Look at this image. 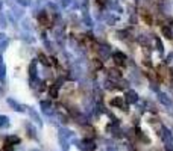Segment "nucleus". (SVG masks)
<instances>
[{
  "instance_id": "1",
  "label": "nucleus",
  "mask_w": 173,
  "mask_h": 151,
  "mask_svg": "<svg viewBox=\"0 0 173 151\" xmlns=\"http://www.w3.org/2000/svg\"><path fill=\"white\" fill-rule=\"evenodd\" d=\"M156 71H158V76H160V79H161L163 82L167 80V77H169V68H166V65H160V67L156 68Z\"/></svg>"
},
{
  "instance_id": "2",
  "label": "nucleus",
  "mask_w": 173,
  "mask_h": 151,
  "mask_svg": "<svg viewBox=\"0 0 173 151\" xmlns=\"http://www.w3.org/2000/svg\"><path fill=\"white\" fill-rule=\"evenodd\" d=\"M79 147H81V150H82V151H93L94 148H96L94 142H93V141H90V139H85V141H82V144H81Z\"/></svg>"
},
{
  "instance_id": "3",
  "label": "nucleus",
  "mask_w": 173,
  "mask_h": 151,
  "mask_svg": "<svg viewBox=\"0 0 173 151\" xmlns=\"http://www.w3.org/2000/svg\"><path fill=\"white\" fill-rule=\"evenodd\" d=\"M112 59H114V62H116L117 65H125L126 56H125L123 53H120V51H116V53L112 54Z\"/></svg>"
},
{
  "instance_id": "4",
  "label": "nucleus",
  "mask_w": 173,
  "mask_h": 151,
  "mask_svg": "<svg viewBox=\"0 0 173 151\" xmlns=\"http://www.w3.org/2000/svg\"><path fill=\"white\" fill-rule=\"evenodd\" d=\"M6 144L8 145H17V144H20V138L18 136H6Z\"/></svg>"
},
{
  "instance_id": "5",
  "label": "nucleus",
  "mask_w": 173,
  "mask_h": 151,
  "mask_svg": "<svg viewBox=\"0 0 173 151\" xmlns=\"http://www.w3.org/2000/svg\"><path fill=\"white\" fill-rule=\"evenodd\" d=\"M8 103H9V104H11V106L14 107V111H18V112H23V111H24V107H23L21 104L15 103V101H14L12 98H8Z\"/></svg>"
},
{
  "instance_id": "6",
  "label": "nucleus",
  "mask_w": 173,
  "mask_h": 151,
  "mask_svg": "<svg viewBox=\"0 0 173 151\" xmlns=\"http://www.w3.org/2000/svg\"><path fill=\"white\" fill-rule=\"evenodd\" d=\"M111 104H112V106H117V107H125V104H123V97H116V98L111 101Z\"/></svg>"
},
{
  "instance_id": "7",
  "label": "nucleus",
  "mask_w": 173,
  "mask_h": 151,
  "mask_svg": "<svg viewBox=\"0 0 173 151\" xmlns=\"http://www.w3.org/2000/svg\"><path fill=\"white\" fill-rule=\"evenodd\" d=\"M29 115H31V118H32V121H35V122H38V124H41V119H40V116H38V113L35 112L32 107H29Z\"/></svg>"
},
{
  "instance_id": "8",
  "label": "nucleus",
  "mask_w": 173,
  "mask_h": 151,
  "mask_svg": "<svg viewBox=\"0 0 173 151\" xmlns=\"http://www.w3.org/2000/svg\"><path fill=\"white\" fill-rule=\"evenodd\" d=\"M38 20H40V23L44 24V26H49V18H47V14L46 12H41L40 15H38Z\"/></svg>"
},
{
  "instance_id": "9",
  "label": "nucleus",
  "mask_w": 173,
  "mask_h": 151,
  "mask_svg": "<svg viewBox=\"0 0 173 151\" xmlns=\"http://www.w3.org/2000/svg\"><path fill=\"white\" fill-rule=\"evenodd\" d=\"M9 125V119L5 115H0V127H8Z\"/></svg>"
},
{
  "instance_id": "10",
  "label": "nucleus",
  "mask_w": 173,
  "mask_h": 151,
  "mask_svg": "<svg viewBox=\"0 0 173 151\" xmlns=\"http://www.w3.org/2000/svg\"><path fill=\"white\" fill-rule=\"evenodd\" d=\"M26 128H28V135H29L31 138H35V130H34V127H32L31 124H28Z\"/></svg>"
},
{
  "instance_id": "11",
  "label": "nucleus",
  "mask_w": 173,
  "mask_h": 151,
  "mask_svg": "<svg viewBox=\"0 0 173 151\" xmlns=\"http://www.w3.org/2000/svg\"><path fill=\"white\" fill-rule=\"evenodd\" d=\"M29 71H31V77H32V79H35V74H37V70H35V62H32V64H31Z\"/></svg>"
},
{
  "instance_id": "12",
  "label": "nucleus",
  "mask_w": 173,
  "mask_h": 151,
  "mask_svg": "<svg viewBox=\"0 0 173 151\" xmlns=\"http://www.w3.org/2000/svg\"><path fill=\"white\" fill-rule=\"evenodd\" d=\"M135 100H137L135 94H134V92H129V94H128V101H132V103H134Z\"/></svg>"
},
{
  "instance_id": "13",
  "label": "nucleus",
  "mask_w": 173,
  "mask_h": 151,
  "mask_svg": "<svg viewBox=\"0 0 173 151\" xmlns=\"http://www.w3.org/2000/svg\"><path fill=\"white\" fill-rule=\"evenodd\" d=\"M163 33H164V35H166L167 38H172V32H170L167 27H163Z\"/></svg>"
},
{
  "instance_id": "14",
  "label": "nucleus",
  "mask_w": 173,
  "mask_h": 151,
  "mask_svg": "<svg viewBox=\"0 0 173 151\" xmlns=\"http://www.w3.org/2000/svg\"><path fill=\"white\" fill-rule=\"evenodd\" d=\"M41 107H43L44 111H47V109L50 107V103H49V101H41Z\"/></svg>"
},
{
  "instance_id": "15",
  "label": "nucleus",
  "mask_w": 173,
  "mask_h": 151,
  "mask_svg": "<svg viewBox=\"0 0 173 151\" xmlns=\"http://www.w3.org/2000/svg\"><path fill=\"white\" fill-rule=\"evenodd\" d=\"M3 71H5V68H3V65L0 64V80H3Z\"/></svg>"
},
{
  "instance_id": "16",
  "label": "nucleus",
  "mask_w": 173,
  "mask_h": 151,
  "mask_svg": "<svg viewBox=\"0 0 173 151\" xmlns=\"http://www.w3.org/2000/svg\"><path fill=\"white\" fill-rule=\"evenodd\" d=\"M40 59L43 61V64H46V65H49V62H47V59H46V56H44V54H41V56H40Z\"/></svg>"
},
{
  "instance_id": "17",
  "label": "nucleus",
  "mask_w": 173,
  "mask_h": 151,
  "mask_svg": "<svg viewBox=\"0 0 173 151\" xmlns=\"http://www.w3.org/2000/svg\"><path fill=\"white\" fill-rule=\"evenodd\" d=\"M97 3H99V5H102V6H103V5H105V0H97Z\"/></svg>"
},
{
  "instance_id": "18",
  "label": "nucleus",
  "mask_w": 173,
  "mask_h": 151,
  "mask_svg": "<svg viewBox=\"0 0 173 151\" xmlns=\"http://www.w3.org/2000/svg\"><path fill=\"white\" fill-rule=\"evenodd\" d=\"M108 151H117V150H116V148H109Z\"/></svg>"
},
{
  "instance_id": "19",
  "label": "nucleus",
  "mask_w": 173,
  "mask_h": 151,
  "mask_svg": "<svg viewBox=\"0 0 173 151\" xmlns=\"http://www.w3.org/2000/svg\"><path fill=\"white\" fill-rule=\"evenodd\" d=\"M31 151H37V150H31Z\"/></svg>"
}]
</instances>
